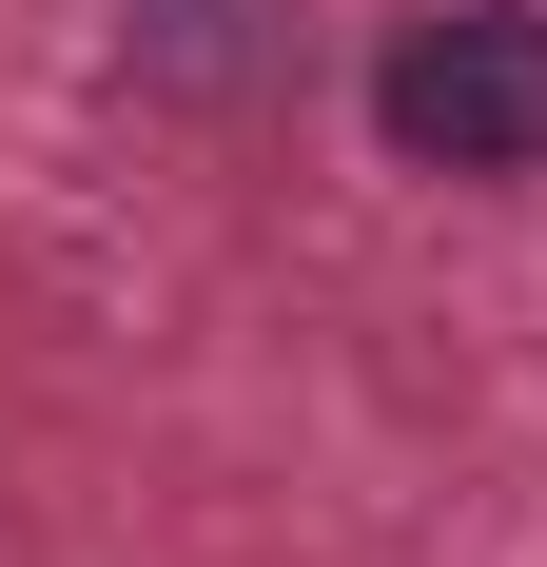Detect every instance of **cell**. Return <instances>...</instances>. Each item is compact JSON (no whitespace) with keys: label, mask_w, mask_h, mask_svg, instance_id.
<instances>
[{"label":"cell","mask_w":547,"mask_h":567,"mask_svg":"<svg viewBox=\"0 0 547 567\" xmlns=\"http://www.w3.org/2000/svg\"><path fill=\"white\" fill-rule=\"evenodd\" d=\"M372 137L411 176H547V0H431V20H391Z\"/></svg>","instance_id":"cell-1"}]
</instances>
